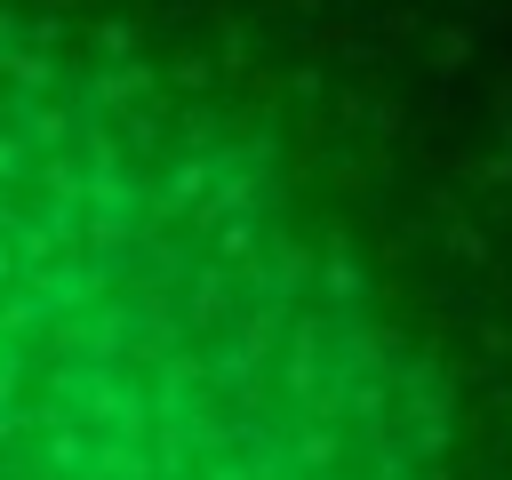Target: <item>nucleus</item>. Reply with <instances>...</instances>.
I'll return each instance as SVG.
<instances>
[{"mask_svg":"<svg viewBox=\"0 0 512 480\" xmlns=\"http://www.w3.org/2000/svg\"><path fill=\"white\" fill-rule=\"evenodd\" d=\"M0 480H424L328 240L208 128L16 32Z\"/></svg>","mask_w":512,"mask_h":480,"instance_id":"nucleus-1","label":"nucleus"}]
</instances>
